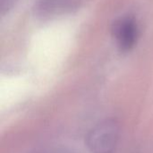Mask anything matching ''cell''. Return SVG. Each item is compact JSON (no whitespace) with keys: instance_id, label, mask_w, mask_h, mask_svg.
<instances>
[{"instance_id":"cell-2","label":"cell","mask_w":153,"mask_h":153,"mask_svg":"<svg viewBox=\"0 0 153 153\" xmlns=\"http://www.w3.org/2000/svg\"><path fill=\"white\" fill-rule=\"evenodd\" d=\"M111 32L119 50L126 52L131 50L136 44L139 36V27L134 17L127 15L114 22Z\"/></svg>"},{"instance_id":"cell-3","label":"cell","mask_w":153,"mask_h":153,"mask_svg":"<svg viewBox=\"0 0 153 153\" xmlns=\"http://www.w3.org/2000/svg\"><path fill=\"white\" fill-rule=\"evenodd\" d=\"M81 0H37L34 14L41 18H51L76 11Z\"/></svg>"},{"instance_id":"cell-4","label":"cell","mask_w":153,"mask_h":153,"mask_svg":"<svg viewBox=\"0 0 153 153\" xmlns=\"http://www.w3.org/2000/svg\"><path fill=\"white\" fill-rule=\"evenodd\" d=\"M16 0H0V5H1V13L4 14L8 12L15 4Z\"/></svg>"},{"instance_id":"cell-1","label":"cell","mask_w":153,"mask_h":153,"mask_svg":"<svg viewBox=\"0 0 153 153\" xmlns=\"http://www.w3.org/2000/svg\"><path fill=\"white\" fill-rule=\"evenodd\" d=\"M119 140V125L114 119L97 124L88 133L86 142L92 153H114Z\"/></svg>"}]
</instances>
